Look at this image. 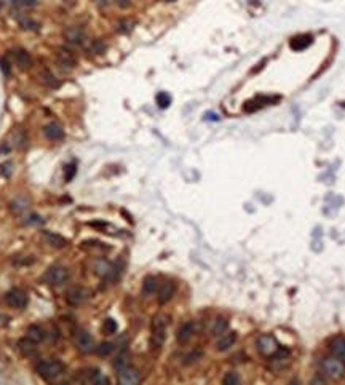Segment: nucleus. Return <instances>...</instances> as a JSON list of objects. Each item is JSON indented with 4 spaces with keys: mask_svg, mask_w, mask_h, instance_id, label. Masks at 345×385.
<instances>
[{
    "mask_svg": "<svg viewBox=\"0 0 345 385\" xmlns=\"http://www.w3.org/2000/svg\"><path fill=\"white\" fill-rule=\"evenodd\" d=\"M66 366L58 360H40L36 364L37 374L42 377L43 381H55L59 376L64 374Z\"/></svg>",
    "mask_w": 345,
    "mask_h": 385,
    "instance_id": "obj_1",
    "label": "nucleus"
},
{
    "mask_svg": "<svg viewBox=\"0 0 345 385\" xmlns=\"http://www.w3.org/2000/svg\"><path fill=\"white\" fill-rule=\"evenodd\" d=\"M69 280V270L63 266H53L45 272V281L51 286H61Z\"/></svg>",
    "mask_w": 345,
    "mask_h": 385,
    "instance_id": "obj_2",
    "label": "nucleus"
},
{
    "mask_svg": "<svg viewBox=\"0 0 345 385\" xmlns=\"http://www.w3.org/2000/svg\"><path fill=\"white\" fill-rule=\"evenodd\" d=\"M5 302H6V306H10L11 308L21 310V308H24L26 306H28L29 297H28V294L23 291V289L13 288V289H10V291L5 294Z\"/></svg>",
    "mask_w": 345,
    "mask_h": 385,
    "instance_id": "obj_3",
    "label": "nucleus"
},
{
    "mask_svg": "<svg viewBox=\"0 0 345 385\" xmlns=\"http://www.w3.org/2000/svg\"><path fill=\"white\" fill-rule=\"evenodd\" d=\"M323 371L329 379H341L344 376V363L339 358H326L323 361Z\"/></svg>",
    "mask_w": 345,
    "mask_h": 385,
    "instance_id": "obj_4",
    "label": "nucleus"
},
{
    "mask_svg": "<svg viewBox=\"0 0 345 385\" xmlns=\"http://www.w3.org/2000/svg\"><path fill=\"white\" fill-rule=\"evenodd\" d=\"M76 346L80 353H91L94 350V339L85 331H80V333L76 334Z\"/></svg>",
    "mask_w": 345,
    "mask_h": 385,
    "instance_id": "obj_5",
    "label": "nucleus"
},
{
    "mask_svg": "<svg viewBox=\"0 0 345 385\" xmlns=\"http://www.w3.org/2000/svg\"><path fill=\"white\" fill-rule=\"evenodd\" d=\"M258 348L262 355L273 356L276 352H278V344H276L275 337H272V336H262L258 341Z\"/></svg>",
    "mask_w": 345,
    "mask_h": 385,
    "instance_id": "obj_6",
    "label": "nucleus"
},
{
    "mask_svg": "<svg viewBox=\"0 0 345 385\" xmlns=\"http://www.w3.org/2000/svg\"><path fill=\"white\" fill-rule=\"evenodd\" d=\"M88 297H90V293L82 286H74L67 291V301L71 306H82L83 302L88 301Z\"/></svg>",
    "mask_w": 345,
    "mask_h": 385,
    "instance_id": "obj_7",
    "label": "nucleus"
},
{
    "mask_svg": "<svg viewBox=\"0 0 345 385\" xmlns=\"http://www.w3.org/2000/svg\"><path fill=\"white\" fill-rule=\"evenodd\" d=\"M56 61H58V64L61 67H64V69H74V67L77 66L76 55H74V53L71 50H67V48L56 50Z\"/></svg>",
    "mask_w": 345,
    "mask_h": 385,
    "instance_id": "obj_8",
    "label": "nucleus"
},
{
    "mask_svg": "<svg viewBox=\"0 0 345 385\" xmlns=\"http://www.w3.org/2000/svg\"><path fill=\"white\" fill-rule=\"evenodd\" d=\"M64 40L74 46H80L86 42V36L80 28H67L64 31Z\"/></svg>",
    "mask_w": 345,
    "mask_h": 385,
    "instance_id": "obj_9",
    "label": "nucleus"
},
{
    "mask_svg": "<svg viewBox=\"0 0 345 385\" xmlns=\"http://www.w3.org/2000/svg\"><path fill=\"white\" fill-rule=\"evenodd\" d=\"M139 379V371L131 366H126L118 371V382L121 385H136Z\"/></svg>",
    "mask_w": 345,
    "mask_h": 385,
    "instance_id": "obj_10",
    "label": "nucleus"
},
{
    "mask_svg": "<svg viewBox=\"0 0 345 385\" xmlns=\"http://www.w3.org/2000/svg\"><path fill=\"white\" fill-rule=\"evenodd\" d=\"M42 238L48 246L55 248V249H61V248H66L67 246V240L61 235L55 233V232H43L42 233Z\"/></svg>",
    "mask_w": 345,
    "mask_h": 385,
    "instance_id": "obj_11",
    "label": "nucleus"
},
{
    "mask_svg": "<svg viewBox=\"0 0 345 385\" xmlns=\"http://www.w3.org/2000/svg\"><path fill=\"white\" fill-rule=\"evenodd\" d=\"M13 58H15V63L21 67V69H24V71H28V69H31V67H32V58H31L29 53L26 50H23V48L13 50Z\"/></svg>",
    "mask_w": 345,
    "mask_h": 385,
    "instance_id": "obj_12",
    "label": "nucleus"
},
{
    "mask_svg": "<svg viewBox=\"0 0 345 385\" xmlns=\"http://www.w3.org/2000/svg\"><path fill=\"white\" fill-rule=\"evenodd\" d=\"M43 133H45V136L48 138L50 141H61L64 138V130H63V126L61 125H58V123H48L45 128H43Z\"/></svg>",
    "mask_w": 345,
    "mask_h": 385,
    "instance_id": "obj_13",
    "label": "nucleus"
},
{
    "mask_svg": "<svg viewBox=\"0 0 345 385\" xmlns=\"http://www.w3.org/2000/svg\"><path fill=\"white\" fill-rule=\"evenodd\" d=\"M236 342V334L235 333H229V334H222L219 336V341L218 344H216V347H218L219 352H227V350H230Z\"/></svg>",
    "mask_w": 345,
    "mask_h": 385,
    "instance_id": "obj_14",
    "label": "nucleus"
},
{
    "mask_svg": "<svg viewBox=\"0 0 345 385\" xmlns=\"http://www.w3.org/2000/svg\"><path fill=\"white\" fill-rule=\"evenodd\" d=\"M312 36H307V34H304V36H297L294 37L293 40H291V48H293L294 51H302L306 50L307 46L312 45Z\"/></svg>",
    "mask_w": 345,
    "mask_h": 385,
    "instance_id": "obj_15",
    "label": "nucleus"
},
{
    "mask_svg": "<svg viewBox=\"0 0 345 385\" xmlns=\"http://www.w3.org/2000/svg\"><path fill=\"white\" fill-rule=\"evenodd\" d=\"M193 331H195L193 323H191V321L184 323V325H182V326L179 328V331H178V341H179L181 344L189 342V341H191V337L193 336Z\"/></svg>",
    "mask_w": 345,
    "mask_h": 385,
    "instance_id": "obj_16",
    "label": "nucleus"
},
{
    "mask_svg": "<svg viewBox=\"0 0 345 385\" xmlns=\"http://www.w3.org/2000/svg\"><path fill=\"white\" fill-rule=\"evenodd\" d=\"M18 347H19V352H21L23 355L26 356H31L37 352V342H34L32 339H29V337H26V339H21L18 342Z\"/></svg>",
    "mask_w": 345,
    "mask_h": 385,
    "instance_id": "obj_17",
    "label": "nucleus"
},
{
    "mask_svg": "<svg viewBox=\"0 0 345 385\" xmlns=\"http://www.w3.org/2000/svg\"><path fill=\"white\" fill-rule=\"evenodd\" d=\"M174 289H176V288H174V285H173L171 281L163 283V286H161L160 293H158V302H160V304H166V302L173 297Z\"/></svg>",
    "mask_w": 345,
    "mask_h": 385,
    "instance_id": "obj_18",
    "label": "nucleus"
},
{
    "mask_svg": "<svg viewBox=\"0 0 345 385\" xmlns=\"http://www.w3.org/2000/svg\"><path fill=\"white\" fill-rule=\"evenodd\" d=\"M331 350H333L336 358H339L341 361L345 363V339L344 337H337V339H334L333 346H331Z\"/></svg>",
    "mask_w": 345,
    "mask_h": 385,
    "instance_id": "obj_19",
    "label": "nucleus"
},
{
    "mask_svg": "<svg viewBox=\"0 0 345 385\" xmlns=\"http://www.w3.org/2000/svg\"><path fill=\"white\" fill-rule=\"evenodd\" d=\"M28 337L29 339H32L34 342H37V344H40L42 341H45V331L40 328V326H37V325H32V326H29L28 328Z\"/></svg>",
    "mask_w": 345,
    "mask_h": 385,
    "instance_id": "obj_20",
    "label": "nucleus"
},
{
    "mask_svg": "<svg viewBox=\"0 0 345 385\" xmlns=\"http://www.w3.org/2000/svg\"><path fill=\"white\" fill-rule=\"evenodd\" d=\"M166 329H152V337H151V342H152V347L153 348H160L161 346L165 344L166 339Z\"/></svg>",
    "mask_w": 345,
    "mask_h": 385,
    "instance_id": "obj_21",
    "label": "nucleus"
},
{
    "mask_svg": "<svg viewBox=\"0 0 345 385\" xmlns=\"http://www.w3.org/2000/svg\"><path fill=\"white\" fill-rule=\"evenodd\" d=\"M88 382L91 384H96V385H103V384H109V379L101 373L99 369H91L90 373H88Z\"/></svg>",
    "mask_w": 345,
    "mask_h": 385,
    "instance_id": "obj_22",
    "label": "nucleus"
},
{
    "mask_svg": "<svg viewBox=\"0 0 345 385\" xmlns=\"http://www.w3.org/2000/svg\"><path fill=\"white\" fill-rule=\"evenodd\" d=\"M38 77H40V80L46 85V86H50V88H55V86H58V80H56V77L53 76V74L48 71V69H42L38 72Z\"/></svg>",
    "mask_w": 345,
    "mask_h": 385,
    "instance_id": "obj_23",
    "label": "nucleus"
},
{
    "mask_svg": "<svg viewBox=\"0 0 345 385\" xmlns=\"http://www.w3.org/2000/svg\"><path fill=\"white\" fill-rule=\"evenodd\" d=\"M157 286H158L157 278H153V276H147V278L144 280V283H143V291L147 296H152L155 291H157Z\"/></svg>",
    "mask_w": 345,
    "mask_h": 385,
    "instance_id": "obj_24",
    "label": "nucleus"
},
{
    "mask_svg": "<svg viewBox=\"0 0 345 385\" xmlns=\"http://www.w3.org/2000/svg\"><path fill=\"white\" fill-rule=\"evenodd\" d=\"M94 269H96V273L101 275V276H107V275H111V273H112V270H114V267H112L107 261H99V262H96V266H94Z\"/></svg>",
    "mask_w": 345,
    "mask_h": 385,
    "instance_id": "obj_25",
    "label": "nucleus"
},
{
    "mask_svg": "<svg viewBox=\"0 0 345 385\" xmlns=\"http://www.w3.org/2000/svg\"><path fill=\"white\" fill-rule=\"evenodd\" d=\"M227 328H229V323H227V320H224V318H219V320H216L214 321V326H213V336H222L227 331Z\"/></svg>",
    "mask_w": 345,
    "mask_h": 385,
    "instance_id": "obj_26",
    "label": "nucleus"
},
{
    "mask_svg": "<svg viewBox=\"0 0 345 385\" xmlns=\"http://www.w3.org/2000/svg\"><path fill=\"white\" fill-rule=\"evenodd\" d=\"M117 329H118V325H117V321H115V320L107 318L104 321V325H103V333L104 334H107V336L115 334V333H117Z\"/></svg>",
    "mask_w": 345,
    "mask_h": 385,
    "instance_id": "obj_27",
    "label": "nucleus"
},
{
    "mask_svg": "<svg viewBox=\"0 0 345 385\" xmlns=\"http://www.w3.org/2000/svg\"><path fill=\"white\" fill-rule=\"evenodd\" d=\"M157 104H158L160 109H166V107H170V104H171V96L165 91L158 93L157 94Z\"/></svg>",
    "mask_w": 345,
    "mask_h": 385,
    "instance_id": "obj_28",
    "label": "nucleus"
},
{
    "mask_svg": "<svg viewBox=\"0 0 345 385\" xmlns=\"http://www.w3.org/2000/svg\"><path fill=\"white\" fill-rule=\"evenodd\" d=\"M168 326V316L157 315L152 321V329H166Z\"/></svg>",
    "mask_w": 345,
    "mask_h": 385,
    "instance_id": "obj_29",
    "label": "nucleus"
},
{
    "mask_svg": "<svg viewBox=\"0 0 345 385\" xmlns=\"http://www.w3.org/2000/svg\"><path fill=\"white\" fill-rule=\"evenodd\" d=\"M96 350H98V355H99V356H109V355L114 352V344H111V342H103Z\"/></svg>",
    "mask_w": 345,
    "mask_h": 385,
    "instance_id": "obj_30",
    "label": "nucleus"
},
{
    "mask_svg": "<svg viewBox=\"0 0 345 385\" xmlns=\"http://www.w3.org/2000/svg\"><path fill=\"white\" fill-rule=\"evenodd\" d=\"M98 2L101 5H117L120 8H128V6H131L130 0H98Z\"/></svg>",
    "mask_w": 345,
    "mask_h": 385,
    "instance_id": "obj_31",
    "label": "nucleus"
},
{
    "mask_svg": "<svg viewBox=\"0 0 345 385\" xmlns=\"http://www.w3.org/2000/svg\"><path fill=\"white\" fill-rule=\"evenodd\" d=\"M19 26H21V29H24V31H37L38 29V23H36L34 19H29V18L21 19Z\"/></svg>",
    "mask_w": 345,
    "mask_h": 385,
    "instance_id": "obj_32",
    "label": "nucleus"
},
{
    "mask_svg": "<svg viewBox=\"0 0 345 385\" xmlns=\"http://www.w3.org/2000/svg\"><path fill=\"white\" fill-rule=\"evenodd\" d=\"M11 6H36L37 0H5Z\"/></svg>",
    "mask_w": 345,
    "mask_h": 385,
    "instance_id": "obj_33",
    "label": "nucleus"
},
{
    "mask_svg": "<svg viewBox=\"0 0 345 385\" xmlns=\"http://www.w3.org/2000/svg\"><path fill=\"white\" fill-rule=\"evenodd\" d=\"M76 174H77V166L74 163L67 165L64 168V179H66V182H71L74 178H76Z\"/></svg>",
    "mask_w": 345,
    "mask_h": 385,
    "instance_id": "obj_34",
    "label": "nucleus"
},
{
    "mask_svg": "<svg viewBox=\"0 0 345 385\" xmlns=\"http://www.w3.org/2000/svg\"><path fill=\"white\" fill-rule=\"evenodd\" d=\"M224 384L226 385H238L240 377L236 376V373H227V376L224 377Z\"/></svg>",
    "mask_w": 345,
    "mask_h": 385,
    "instance_id": "obj_35",
    "label": "nucleus"
},
{
    "mask_svg": "<svg viewBox=\"0 0 345 385\" xmlns=\"http://www.w3.org/2000/svg\"><path fill=\"white\" fill-rule=\"evenodd\" d=\"M128 366V358L126 356H123V355H120L117 360L114 361V368L117 369V371H120V369H123V368H126Z\"/></svg>",
    "mask_w": 345,
    "mask_h": 385,
    "instance_id": "obj_36",
    "label": "nucleus"
},
{
    "mask_svg": "<svg viewBox=\"0 0 345 385\" xmlns=\"http://www.w3.org/2000/svg\"><path fill=\"white\" fill-rule=\"evenodd\" d=\"M103 50H104V45L101 42H98V40H93V42L90 43V46H88V51L94 53V55H96V53H101Z\"/></svg>",
    "mask_w": 345,
    "mask_h": 385,
    "instance_id": "obj_37",
    "label": "nucleus"
},
{
    "mask_svg": "<svg viewBox=\"0 0 345 385\" xmlns=\"http://www.w3.org/2000/svg\"><path fill=\"white\" fill-rule=\"evenodd\" d=\"M201 358V352H198V350H195V352H192L191 355H187L186 356V364H192V363H195V361H198Z\"/></svg>",
    "mask_w": 345,
    "mask_h": 385,
    "instance_id": "obj_38",
    "label": "nucleus"
},
{
    "mask_svg": "<svg viewBox=\"0 0 345 385\" xmlns=\"http://www.w3.org/2000/svg\"><path fill=\"white\" fill-rule=\"evenodd\" d=\"M0 69H2L3 76H10V63L6 59H0Z\"/></svg>",
    "mask_w": 345,
    "mask_h": 385,
    "instance_id": "obj_39",
    "label": "nucleus"
},
{
    "mask_svg": "<svg viewBox=\"0 0 345 385\" xmlns=\"http://www.w3.org/2000/svg\"><path fill=\"white\" fill-rule=\"evenodd\" d=\"M131 26H133V23H128V21L120 23V24H118V31H121V32H128V31H131Z\"/></svg>",
    "mask_w": 345,
    "mask_h": 385,
    "instance_id": "obj_40",
    "label": "nucleus"
},
{
    "mask_svg": "<svg viewBox=\"0 0 345 385\" xmlns=\"http://www.w3.org/2000/svg\"><path fill=\"white\" fill-rule=\"evenodd\" d=\"M165 2H171V0H165Z\"/></svg>",
    "mask_w": 345,
    "mask_h": 385,
    "instance_id": "obj_41",
    "label": "nucleus"
},
{
    "mask_svg": "<svg viewBox=\"0 0 345 385\" xmlns=\"http://www.w3.org/2000/svg\"><path fill=\"white\" fill-rule=\"evenodd\" d=\"M0 6H2V3H0Z\"/></svg>",
    "mask_w": 345,
    "mask_h": 385,
    "instance_id": "obj_42",
    "label": "nucleus"
}]
</instances>
